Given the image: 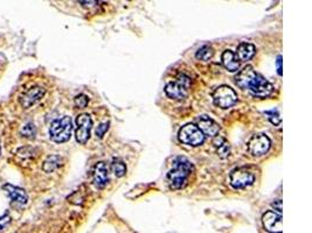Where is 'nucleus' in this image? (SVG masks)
Masks as SVG:
<instances>
[{"label": "nucleus", "mask_w": 312, "mask_h": 233, "mask_svg": "<svg viewBox=\"0 0 312 233\" xmlns=\"http://www.w3.org/2000/svg\"><path fill=\"white\" fill-rule=\"evenodd\" d=\"M62 159L59 155H52V156H48L47 160L45 161L43 168L46 173H53L54 170H56L61 166Z\"/></svg>", "instance_id": "nucleus-19"}, {"label": "nucleus", "mask_w": 312, "mask_h": 233, "mask_svg": "<svg viewBox=\"0 0 312 233\" xmlns=\"http://www.w3.org/2000/svg\"><path fill=\"white\" fill-rule=\"evenodd\" d=\"M108 130H109V121L102 122L100 126H97V128H96V136L103 138L104 134L108 132Z\"/></svg>", "instance_id": "nucleus-24"}, {"label": "nucleus", "mask_w": 312, "mask_h": 233, "mask_svg": "<svg viewBox=\"0 0 312 233\" xmlns=\"http://www.w3.org/2000/svg\"><path fill=\"white\" fill-rule=\"evenodd\" d=\"M92 128V119L89 115H80L76 118V131H75V138L81 145H86L90 139V132Z\"/></svg>", "instance_id": "nucleus-7"}, {"label": "nucleus", "mask_w": 312, "mask_h": 233, "mask_svg": "<svg viewBox=\"0 0 312 233\" xmlns=\"http://www.w3.org/2000/svg\"><path fill=\"white\" fill-rule=\"evenodd\" d=\"M256 54V48L254 44L248 43V42H241L239 44L238 49H236V58H239V61L245 62L249 61L254 58V55Z\"/></svg>", "instance_id": "nucleus-17"}, {"label": "nucleus", "mask_w": 312, "mask_h": 233, "mask_svg": "<svg viewBox=\"0 0 312 233\" xmlns=\"http://www.w3.org/2000/svg\"><path fill=\"white\" fill-rule=\"evenodd\" d=\"M2 191L5 193V195L7 196V198L10 199L12 204H17V205H26L28 203V195L22 188H19L17 186H13V184H5L2 187Z\"/></svg>", "instance_id": "nucleus-10"}, {"label": "nucleus", "mask_w": 312, "mask_h": 233, "mask_svg": "<svg viewBox=\"0 0 312 233\" xmlns=\"http://www.w3.org/2000/svg\"><path fill=\"white\" fill-rule=\"evenodd\" d=\"M193 164L185 157H178L175 161V167L167 174V183L171 189L180 190L187 186L188 177L193 172Z\"/></svg>", "instance_id": "nucleus-1"}, {"label": "nucleus", "mask_w": 312, "mask_h": 233, "mask_svg": "<svg viewBox=\"0 0 312 233\" xmlns=\"http://www.w3.org/2000/svg\"><path fill=\"white\" fill-rule=\"evenodd\" d=\"M213 101L214 105L220 109H229L238 101V94L230 86L221 85L213 92Z\"/></svg>", "instance_id": "nucleus-4"}, {"label": "nucleus", "mask_w": 312, "mask_h": 233, "mask_svg": "<svg viewBox=\"0 0 312 233\" xmlns=\"http://www.w3.org/2000/svg\"><path fill=\"white\" fill-rule=\"evenodd\" d=\"M111 169L116 177H123V176L127 174V166H125V163L119 159L112 160Z\"/></svg>", "instance_id": "nucleus-20"}, {"label": "nucleus", "mask_w": 312, "mask_h": 233, "mask_svg": "<svg viewBox=\"0 0 312 233\" xmlns=\"http://www.w3.org/2000/svg\"><path fill=\"white\" fill-rule=\"evenodd\" d=\"M270 147L271 141L266 134H256L248 142V151L253 156H262L268 153Z\"/></svg>", "instance_id": "nucleus-8"}, {"label": "nucleus", "mask_w": 312, "mask_h": 233, "mask_svg": "<svg viewBox=\"0 0 312 233\" xmlns=\"http://www.w3.org/2000/svg\"><path fill=\"white\" fill-rule=\"evenodd\" d=\"M0 155H1V143H0Z\"/></svg>", "instance_id": "nucleus-30"}, {"label": "nucleus", "mask_w": 312, "mask_h": 233, "mask_svg": "<svg viewBox=\"0 0 312 233\" xmlns=\"http://www.w3.org/2000/svg\"><path fill=\"white\" fill-rule=\"evenodd\" d=\"M272 208L275 209V211H277V212H280V214H282V210H283V209H282V201H281V199H278V201H276L275 203H272Z\"/></svg>", "instance_id": "nucleus-28"}, {"label": "nucleus", "mask_w": 312, "mask_h": 233, "mask_svg": "<svg viewBox=\"0 0 312 233\" xmlns=\"http://www.w3.org/2000/svg\"><path fill=\"white\" fill-rule=\"evenodd\" d=\"M214 56V49L211 46H203L196 54L197 59L200 61H209Z\"/></svg>", "instance_id": "nucleus-21"}, {"label": "nucleus", "mask_w": 312, "mask_h": 233, "mask_svg": "<svg viewBox=\"0 0 312 233\" xmlns=\"http://www.w3.org/2000/svg\"><path fill=\"white\" fill-rule=\"evenodd\" d=\"M88 103L89 98L86 95H79L75 98V105H76L77 109H85L88 105Z\"/></svg>", "instance_id": "nucleus-23"}, {"label": "nucleus", "mask_w": 312, "mask_h": 233, "mask_svg": "<svg viewBox=\"0 0 312 233\" xmlns=\"http://www.w3.org/2000/svg\"><path fill=\"white\" fill-rule=\"evenodd\" d=\"M256 71L254 70V68L251 65H247L241 71H239L238 75L235 76V83L239 88L244 89V90H247L250 82L253 80V78L256 76Z\"/></svg>", "instance_id": "nucleus-15"}, {"label": "nucleus", "mask_w": 312, "mask_h": 233, "mask_svg": "<svg viewBox=\"0 0 312 233\" xmlns=\"http://www.w3.org/2000/svg\"><path fill=\"white\" fill-rule=\"evenodd\" d=\"M191 79L186 75H180L177 80L167 83L165 86V94L171 99L182 100L188 96V88H190Z\"/></svg>", "instance_id": "nucleus-3"}, {"label": "nucleus", "mask_w": 312, "mask_h": 233, "mask_svg": "<svg viewBox=\"0 0 312 233\" xmlns=\"http://www.w3.org/2000/svg\"><path fill=\"white\" fill-rule=\"evenodd\" d=\"M45 94H46V91H45L44 88H40V86H34V88L29 89L28 91H26L25 94L22 95V99H20V103H22V107L28 109V107L34 105L35 103H38L40 99H43Z\"/></svg>", "instance_id": "nucleus-13"}, {"label": "nucleus", "mask_w": 312, "mask_h": 233, "mask_svg": "<svg viewBox=\"0 0 312 233\" xmlns=\"http://www.w3.org/2000/svg\"><path fill=\"white\" fill-rule=\"evenodd\" d=\"M221 61H223V67L229 71V73H236L240 69V61L236 58L235 53L232 50H224L223 56H221Z\"/></svg>", "instance_id": "nucleus-16"}, {"label": "nucleus", "mask_w": 312, "mask_h": 233, "mask_svg": "<svg viewBox=\"0 0 312 233\" xmlns=\"http://www.w3.org/2000/svg\"><path fill=\"white\" fill-rule=\"evenodd\" d=\"M198 127L205 134V136H211V138H214L220 132V126L218 122L207 116H201L198 119Z\"/></svg>", "instance_id": "nucleus-12"}, {"label": "nucleus", "mask_w": 312, "mask_h": 233, "mask_svg": "<svg viewBox=\"0 0 312 233\" xmlns=\"http://www.w3.org/2000/svg\"><path fill=\"white\" fill-rule=\"evenodd\" d=\"M255 182V175L245 167L234 169L230 173V184L234 189H245Z\"/></svg>", "instance_id": "nucleus-6"}, {"label": "nucleus", "mask_w": 312, "mask_h": 233, "mask_svg": "<svg viewBox=\"0 0 312 233\" xmlns=\"http://www.w3.org/2000/svg\"><path fill=\"white\" fill-rule=\"evenodd\" d=\"M10 222H11L10 214H2V216L0 217V231H2V230H4L6 226L8 225V223Z\"/></svg>", "instance_id": "nucleus-26"}, {"label": "nucleus", "mask_w": 312, "mask_h": 233, "mask_svg": "<svg viewBox=\"0 0 312 233\" xmlns=\"http://www.w3.org/2000/svg\"><path fill=\"white\" fill-rule=\"evenodd\" d=\"M276 65H277V74L282 76V56L278 55L277 56V61H276Z\"/></svg>", "instance_id": "nucleus-29"}, {"label": "nucleus", "mask_w": 312, "mask_h": 233, "mask_svg": "<svg viewBox=\"0 0 312 233\" xmlns=\"http://www.w3.org/2000/svg\"><path fill=\"white\" fill-rule=\"evenodd\" d=\"M214 146L217 148L218 155L221 157V159H226V157L229 156L230 154V145L229 142L227 141L226 139L223 138V136H214Z\"/></svg>", "instance_id": "nucleus-18"}, {"label": "nucleus", "mask_w": 312, "mask_h": 233, "mask_svg": "<svg viewBox=\"0 0 312 233\" xmlns=\"http://www.w3.org/2000/svg\"><path fill=\"white\" fill-rule=\"evenodd\" d=\"M262 223L268 232H282L283 231V219L282 214L275 210L267 211L262 217Z\"/></svg>", "instance_id": "nucleus-11"}, {"label": "nucleus", "mask_w": 312, "mask_h": 233, "mask_svg": "<svg viewBox=\"0 0 312 233\" xmlns=\"http://www.w3.org/2000/svg\"><path fill=\"white\" fill-rule=\"evenodd\" d=\"M179 140L182 143L192 147H198L205 142V134L200 128L193 124H187L179 130Z\"/></svg>", "instance_id": "nucleus-5"}, {"label": "nucleus", "mask_w": 312, "mask_h": 233, "mask_svg": "<svg viewBox=\"0 0 312 233\" xmlns=\"http://www.w3.org/2000/svg\"><path fill=\"white\" fill-rule=\"evenodd\" d=\"M77 1H79L80 4L82 5L85 8L92 7V6H94V4H95V0H77Z\"/></svg>", "instance_id": "nucleus-27"}, {"label": "nucleus", "mask_w": 312, "mask_h": 233, "mask_svg": "<svg viewBox=\"0 0 312 233\" xmlns=\"http://www.w3.org/2000/svg\"><path fill=\"white\" fill-rule=\"evenodd\" d=\"M265 115L268 116L269 121L271 122L272 125H275V126H280L281 122H282V119H281V116H280V112H278V110H270V111H266Z\"/></svg>", "instance_id": "nucleus-22"}, {"label": "nucleus", "mask_w": 312, "mask_h": 233, "mask_svg": "<svg viewBox=\"0 0 312 233\" xmlns=\"http://www.w3.org/2000/svg\"><path fill=\"white\" fill-rule=\"evenodd\" d=\"M109 183V170L104 162H98L94 168V184L98 189H103Z\"/></svg>", "instance_id": "nucleus-14"}, {"label": "nucleus", "mask_w": 312, "mask_h": 233, "mask_svg": "<svg viewBox=\"0 0 312 233\" xmlns=\"http://www.w3.org/2000/svg\"><path fill=\"white\" fill-rule=\"evenodd\" d=\"M248 90H250V92L255 97L266 98L269 97V96L272 94L274 88H272V85L270 84L265 77L261 76L260 74H256V76L254 77L253 80L250 82V84H249Z\"/></svg>", "instance_id": "nucleus-9"}, {"label": "nucleus", "mask_w": 312, "mask_h": 233, "mask_svg": "<svg viewBox=\"0 0 312 233\" xmlns=\"http://www.w3.org/2000/svg\"><path fill=\"white\" fill-rule=\"evenodd\" d=\"M22 136H26V138H34V134H35V127H34V125H32V124H28V125H26L25 127L22 128Z\"/></svg>", "instance_id": "nucleus-25"}, {"label": "nucleus", "mask_w": 312, "mask_h": 233, "mask_svg": "<svg viewBox=\"0 0 312 233\" xmlns=\"http://www.w3.org/2000/svg\"><path fill=\"white\" fill-rule=\"evenodd\" d=\"M71 132H73V120L68 116L54 120L49 127L50 139L56 143L67 142L71 138Z\"/></svg>", "instance_id": "nucleus-2"}]
</instances>
